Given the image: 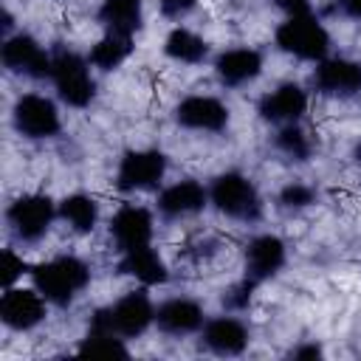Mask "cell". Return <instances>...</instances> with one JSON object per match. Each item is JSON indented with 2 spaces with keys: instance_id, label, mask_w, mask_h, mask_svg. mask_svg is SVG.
<instances>
[{
  "instance_id": "6",
  "label": "cell",
  "mask_w": 361,
  "mask_h": 361,
  "mask_svg": "<svg viewBox=\"0 0 361 361\" xmlns=\"http://www.w3.org/2000/svg\"><path fill=\"white\" fill-rule=\"evenodd\" d=\"M169 158L158 147H130L118 155L113 183L121 195H147L158 192L166 180Z\"/></svg>"
},
{
  "instance_id": "7",
  "label": "cell",
  "mask_w": 361,
  "mask_h": 361,
  "mask_svg": "<svg viewBox=\"0 0 361 361\" xmlns=\"http://www.w3.org/2000/svg\"><path fill=\"white\" fill-rule=\"evenodd\" d=\"M11 127L25 141H54L62 133L56 99L45 93H23L11 107Z\"/></svg>"
},
{
  "instance_id": "34",
  "label": "cell",
  "mask_w": 361,
  "mask_h": 361,
  "mask_svg": "<svg viewBox=\"0 0 361 361\" xmlns=\"http://www.w3.org/2000/svg\"><path fill=\"white\" fill-rule=\"evenodd\" d=\"M282 14H299V11H310V0H271Z\"/></svg>"
},
{
  "instance_id": "15",
  "label": "cell",
  "mask_w": 361,
  "mask_h": 361,
  "mask_svg": "<svg viewBox=\"0 0 361 361\" xmlns=\"http://www.w3.org/2000/svg\"><path fill=\"white\" fill-rule=\"evenodd\" d=\"M288 265V243L274 231L254 234L243 248V276L257 285L276 279Z\"/></svg>"
},
{
  "instance_id": "1",
  "label": "cell",
  "mask_w": 361,
  "mask_h": 361,
  "mask_svg": "<svg viewBox=\"0 0 361 361\" xmlns=\"http://www.w3.org/2000/svg\"><path fill=\"white\" fill-rule=\"evenodd\" d=\"M31 285L45 296L51 307L68 310L90 285L93 268L79 254H54L37 265H31L28 274Z\"/></svg>"
},
{
  "instance_id": "28",
  "label": "cell",
  "mask_w": 361,
  "mask_h": 361,
  "mask_svg": "<svg viewBox=\"0 0 361 361\" xmlns=\"http://www.w3.org/2000/svg\"><path fill=\"white\" fill-rule=\"evenodd\" d=\"M257 282H251L248 276H243L240 282H234V285H228L226 290H223V296H220V307L226 310V313H245L248 307H251V302H254V296H257Z\"/></svg>"
},
{
  "instance_id": "13",
  "label": "cell",
  "mask_w": 361,
  "mask_h": 361,
  "mask_svg": "<svg viewBox=\"0 0 361 361\" xmlns=\"http://www.w3.org/2000/svg\"><path fill=\"white\" fill-rule=\"evenodd\" d=\"M310 87L324 99H355L361 96V59L353 56H324L313 65Z\"/></svg>"
},
{
  "instance_id": "11",
  "label": "cell",
  "mask_w": 361,
  "mask_h": 361,
  "mask_svg": "<svg viewBox=\"0 0 361 361\" xmlns=\"http://www.w3.org/2000/svg\"><path fill=\"white\" fill-rule=\"evenodd\" d=\"M104 313L110 327L127 341L141 338L155 327V302L149 296V288L135 285L133 290L121 293L116 302L104 305Z\"/></svg>"
},
{
  "instance_id": "26",
  "label": "cell",
  "mask_w": 361,
  "mask_h": 361,
  "mask_svg": "<svg viewBox=\"0 0 361 361\" xmlns=\"http://www.w3.org/2000/svg\"><path fill=\"white\" fill-rule=\"evenodd\" d=\"M271 144H274V149H276L279 155H285V158L293 161V164H305V161H310V155H313V135L302 127V121L276 127Z\"/></svg>"
},
{
  "instance_id": "16",
  "label": "cell",
  "mask_w": 361,
  "mask_h": 361,
  "mask_svg": "<svg viewBox=\"0 0 361 361\" xmlns=\"http://www.w3.org/2000/svg\"><path fill=\"white\" fill-rule=\"evenodd\" d=\"M48 302L34 285H11L0 296V322L11 333H31L48 319Z\"/></svg>"
},
{
  "instance_id": "17",
  "label": "cell",
  "mask_w": 361,
  "mask_h": 361,
  "mask_svg": "<svg viewBox=\"0 0 361 361\" xmlns=\"http://www.w3.org/2000/svg\"><path fill=\"white\" fill-rule=\"evenodd\" d=\"M107 234L116 251H130L141 245H152L155 237V209H147L141 203H121L113 217L107 220Z\"/></svg>"
},
{
  "instance_id": "29",
  "label": "cell",
  "mask_w": 361,
  "mask_h": 361,
  "mask_svg": "<svg viewBox=\"0 0 361 361\" xmlns=\"http://www.w3.org/2000/svg\"><path fill=\"white\" fill-rule=\"evenodd\" d=\"M0 271H3V285L11 288V285H20V279H23L25 274H31V265L25 262V257H23L17 248L6 245V248L0 251Z\"/></svg>"
},
{
  "instance_id": "21",
  "label": "cell",
  "mask_w": 361,
  "mask_h": 361,
  "mask_svg": "<svg viewBox=\"0 0 361 361\" xmlns=\"http://www.w3.org/2000/svg\"><path fill=\"white\" fill-rule=\"evenodd\" d=\"M76 355H85V358H127L130 355V341L121 338L110 327L104 307H96L90 313L87 327L82 338L76 341Z\"/></svg>"
},
{
  "instance_id": "25",
  "label": "cell",
  "mask_w": 361,
  "mask_h": 361,
  "mask_svg": "<svg viewBox=\"0 0 361 361\" xmlns=\"http://www.w3.org/2000/svg\"><path fill=\"white\" fill-rule=\"evenodd\" d=\"M135 51V37L127 34H110L104 31L90 48H87V59L99 73H113L118 71Z\"/></svg>"
},
{
  "instance_id": "14",
  "label": "cell",
  "mask_w": 361,
  "mask_h": 361,
  "mask_svg": "<svg viewBox=\"0 0 361 361\" xmlns=\"http://www.w3.org/2000/svg\"><path fill=\"white\" fill-rule=\"evenodd\" d=\"M265 71V54L254 45H234L223 48L212 56V73L214 82L226 90H243L254 85Z\"/></svg>"
},
{
  "instance_id": "30",
  "label": "cell",
  "mask_w": 361,
  "mask_h": 361,
  "mask_svg": "<svg viewBox=\"0 0 361 361\" xmlns=\"http://www.w3.org/2000/svg\"><path fill=\"white\" fill-rule=\"evenodd\" d=\"M197 3H200V0H158V14H161L164 20H169V23L178 25V23H183L186 17L195 14Z\"/></svg>"
},
{
  "instance_id": "3",
  "label": "cell",
  "mask_w": 361,
  "mask_h": 361,
  "mask_svg": "<svg viewBox=\"0 0 361 361\" xmlns=\"http://www.w3.org/2000/svg\"><path fill=\"white\" fill-rule=\"evenodd\" d=\"M209 206L220 217L245 223V226L259 223L265 214V203H262V195H259L254 178L240 169L217 172L209 180Z\"/></svg>"
},
{
  "instance_id": "24",
  "label": "cell",
  "mask_w": 361,
  "mask_h": 361,
  "mask_svg": "<svg viewBox=\"0 0 361 361\" xmlns=\"http://www.w3.org/2000/svg\"><path fill=\"white\" fill-rule=\"evenodd\" d=\"M59 220L79 237L93 234L102 220V206L87 192H71L59 200Z\"/></svg>"
},
{
  "instance_id": "27",
  "label": "cell",
  "mask_w": 361,
  "mask_h": 361,
  "mask_svg": "<svg viewBox=\"0 0 361 361\" xmlns=\"http://www.w3.org/2000/svg\"><path fill=\"white\" fill-rule=\"evenodd\" d=\"M319 203V189L305 183V180H288L276 189V197H274V206L282 212V214H299V212H307Z\"/></svg>"
},
{
  "instance_id": "9",
  "label": "cell",
  "mask_w": 361,
  "mask_h": 361,
  "mask_svg": "<svg viewBox=\"0 0 361 361\" xmlns=\"http://www.w3.org/2000/svg\"><path fill=\"white\" fill-rule=\"evenodd\" d=\"M209 209V183L197 178H178L155 192V214L166 223H183Z\"/></svg>"
},
{
  "instance_id": "12",
  "label": "cell",
  "mask_w": 361,
  "mask_h": 361,
  "mask_svg": "<svg viewBox=\"0 0 361 361\" xmlns=\"http://www.w3.org/2000/svg\"><path fill=\"white\" fill-rule=\"evenodd\" d=\"M200 347L214 358H240L251 347V327L240 313L209 316L197 333Z\"/></svg>"
},
{
  "instance_id": "5",
  "label": "cell",
  "mask_w": 361,
  "mask_h": 361,
  "mask_svg": "<svg viewBox=\"0 0 361 361\" xmlns=\"http://www.w3.org/2000/svg\"><path fill=\"white\" fill-rule=\"evenodd\" d=\"M3 217H6L8 234L17 243L34 245L45 240L54 223L59 220V200H54L45 192H23L6 206Z\"/></svg>"
},
{
  "instance_id": "31",
  "label": "cell",
  "mask_w": 361,
  "mask_h": 361,
  "mask_svg": "<svg viewBox=\"0 0 361 361\" xmlns=\"http://www.w3.org/2000/svg\"><path fill=\"white\" fill-rule=\"evenodd\" d=\"M217 251H220V243H217L214 237H209V234L186 245V257H189L192 262H203V259H209V257H214Z\"/></svg>"
},
{
  "instance_id": "2",
  "label": "cell",
  "mask_w": 361,
  "mask_h": 361,
  "mask_svg": "<svg viewBox=\"0 0 361 361\" xmlns=\"http://www.w3.org/2000/svg\"><path fill=\"white\" fill-rule=\"evenodd\" d=\"M48 82L54 85L56 99L71 107V110H85L93 104L99 93L96 82V68L90 65L87 54H79L73 48H51V76Z\"/></svg>"
},
{
  "instance_id": "8",
  "label": "cell",
  "mask_w": 361,
  "mask_h": 361,
  "mask_svg": "<svg viewBox=\"0 0 361 361\" xmlns=\"http://www.w3.org/2000/svg\"><path fill=\"white\" fill-rule=\"evenodd\" d=\"M172 118L186 133H203V135H220L231 124V110L223 99L212 93H189L178 99L172 107Z\"/></svg>"
},
{
  "instance_id": "35",
  "label": "cell",
  "mask_w": 361,
  "mask_h": 361,
  "mask_svg": "<svg viewBox=\"0 0 361 361\" xmlns=\"http://www.w3.org/2000/svg\"><path fill=\"white\" fill-rule=\"evenodd\" d=\"M350 158H353L355 164H361V141H358V144L353 147V155H350Z\"/></svg>"
},
{
  "instance_id": "22",
  "label": "cell",
  "mask_w": 361,
  "mask_h": 361,
  "mask_svg": "<svg viewBox=\"0 0 361 361\" xmlns=\"http://www.w3.org/2000/svg\"><path fill=\"white\" fill-rule=\"evenodd\" d=\"M164 56L175 65H186V68H197L212 62V45L206 37H200L197 31L186 28L183 23L172 25L164 37Z\"/></svg>"
},
{
  "instance_id": "10",
  "label": "cell",
  "mask_w": 361,
  "mask_h": 361,
  "mask_svg": "<svg viewBox=\"0 0 361 361\" xmlns=\"http://www.w3.org/2000/svg\"><path fill=\"white\" fill-rule=\"evenodd\" d=\"M0 62L8 73L42 82L51 76V51L28 31H14L0 42Z\"/></svg>"
},
{
  "instance_id": "23",
  "label": "cell",
  "mask_w": 361,
  "mask_h": 361,
  "mask_svg": "<svg viewBox=\"0 0 361 361\" xmlns=\"http://www.w3.org/2000/svg\"><path fill=\"white\" fill-rule=\"evenodd\" d=\"M144 0H102L96 8V23L110 34L135 37L144 28Z\"/></svg>"
},
{
  "instance_id": "33",
  "label": "cell",
  "mask_w": 361,
  "mask_h": 361,
  "mask_svg": "<svg viewBox=\"0 0 361 361\" xmlns=\"http://www.w3.org/2000/svg\"><path fill=\"white\" fill-rule=\"evenodd\" d=\"M336 11L347 20H358L361 23V0H336Z\"/></svg>"
},
{
  "instance_id": "32",
  "label": "cell",
  "mask_w": 361,
  "mask_h": 361,
  "mask_svg": "<svg viewBox=\"0 0 361 361\" xmlns=\"http://www.w3.org/2000/svg\"><path fill=\"white\" fill-rule=\"evenodd\" d=\"M288 358H293V361H319V358H324V347L319 341H299L296 347L288 350Z\"/></svg>"
},
{
  "instance_id": "18",
  "label": "cell",
  "mask_w": 361,
  "mask_h": 361,
  "mask_svg": "<svg viewBox=\"0 0 361 361\" xmlns=\"http://www.w3.org/2000/svg\"><path fill=\"white\" fill-rule=\"evenodd\" d=\"M307 104H310V96L299 82H279L276 87L259 96L257 116L271 127H285V124L302 121L307 113Z\"/></svg>"
},
{
  "instance_id": "19",
  "label": "cell",
  "mask_w": 361,
  "mask_h": 361,
  "mask_svg": "<svg viewBox=\"0 0 361 361\" xmlns=\"http://www.w3.org/2000/svg\"><path fill=\"white\" fill-rule=\"evenodd\" d=\"M206 319V307L192 296H166L155 305V330L169 338L197 336Z\"/></svg>"
},
{
  "instance_id": "4",
  "label": "cell",
  "mask_w": 361,
  "mask_h": 361,
  "mask_svg": "<svg viewBox=\"0 0 361 361\" xmlns=\"http://www.w3.org/2000/svg\"><path fill=\"white\" fill-rule=\"evenodd\" d=\"M274 45L285 56H293L299 62H322L330 56V31L322 23L319 14L313 11H299V14H285L282 23L274 28Z\"/></svg>"
},
{
  "instance_id": "20",
  "label": "cell",
  "mask_w": 361,
  "mask_h": 361,
  "mask_svg": "<svg viewBox=\"0 0 361 361\" xmlns=\"http://www.w3.org/2000/svg\"><path fill=\"white\" fill-rule=\"evenodd\" d=\"M116 271L118 276L135 282L138 288H161L169 282V262L164 259V254L152 245H141V248H130L121 251L116 259Z\"/></svg>"
}]
</instances>
